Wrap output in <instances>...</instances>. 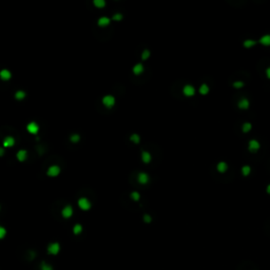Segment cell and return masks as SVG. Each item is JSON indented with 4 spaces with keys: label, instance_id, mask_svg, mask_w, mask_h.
Listing matches in <instances>:
<instances>
[{
    "label": "cell",
    "instance_id": "cell-25",
    "mask_svg": "<svg viewBox=\"0 0 270 270\" xmlns=\"http://www.w3.org/2000/svg\"><path fill=\"white\" fill-rule=\"evenodd\" d=\"M70 140H71L72 143H78L79 140H80V135H78V134H72L71 136H70Z\"/></svg>",
    "mask_w": 270,
    "mask_h": 270
},
{
    "label": "cell",
    "instance_id": "cell-16",
    "mask_svg": "<svg viewBox=\"0 0 270 270\" xmlns=\"http://www.w3.org/2000/svg\"><path fill=\"white\" fill-rule=\"evenodd\" d=\"M238 107L241 108V109H247L248 107H249V101H248V99H246V98H243V99H241V100L238 101Z\"/></svg>",
    "mask_w": 270,
    "mask_h": 270
},
{
    "label": "cell",
    "instance_id": "cell-20",
    "mask_svg": "<svg viewBox=\"0 0 270 270\" xmlns=\"http://www.w3.org/2000/svg\"><path fill=\"white\" fill-rule=\"evenodd\" d=\"M26 97V92L22 91V90H19L15 93V98L18 99V100H22L23 98Z\"/></svg>",
    "mask_w": 270,
    "mask_h": 270
},
{
    "label": "cell",
    "instance_id": "cell-24",
    "mask_svg": "<svg viewBox=\"0 0 270 270\" xmlns=\"http://www.w3.org/2000/svg\"><path fill=\"white\" fill-rule=\"evenodd\" d=\"M40 270H53V267L50 265V264L46 263V262H42L41 263V266H40Z\"/></svg>",
    "mask_w": 270,
    "mask_h": 270
},
{
    "label": "cell",
    "instance_id": "cell-6",
    "mask_svg": "<svg viewBox=\"0 0 270 270\" xmlns=\"http://www.w3.org/2000/svg\"><path fill=\"white\" fill-rule=\"evenodd\" d=\"M61 215L65 218H70L73 215V207L70 205H67L65 208L61 210Z\"/></svg>",
    "mask_w": 270,
    "mask_h": 270
},
{
    "label": "cell",
    "instance_id": "cell-15",
    "mask_svg": "<svg viewBox=\"0 0 270 270\" xmlns=\"http://www.w3.org/2000/svg\"><path fill=\"white\" fill-rule=\"evenodd\" d=\"M259 148H260V143H257V140H250V143H249V150L250 151L254 152V151L259 150Z\"/></svg>",
    "mask_w": 270,
    "mask_h": 270
},
{
    "label": "cell",
    "instance_id": "cell-3",
    "mask_svg": "<svg viewBox=\"0 0 270 270\" xmlns=\"http://www.w3.org/2000/svg\"><path fill=\"white\" fill-rule=\"evenodd\" d=\"M46 250H48V253L51 254V255H56V254H58L59 251H60V245H59L58 243H51V244L48 246Z\"/></svg>",
    "mask_w": 270,
    "mask_h": 270
},
{
    "label": "cell",
    "instance_id": "cell-12",
    "mask_svg": "<svg viewBox=\"0 0 270 270\" xmlns=\"http://www.w3.org/2000/svg\"><path fill=\"white\" fill-rule=\"evenodd\" d=\"M182 92H184V94H185L186 96H193V95H194V93H195V90H194V88H193L192 86L188 85V86H186L185 88H184Z\"/></svg>",
    "mask_w": 270,
    "mask_h": 270
},
{
    "label": "cell",
    "instance_id": "cell-22",
    "mask_svg": "<svg viewBox=\"0 0 270 270\" xmlns=\"http://www.w3.org/2000/svg\"><path fill=\"white\" fill-rule=\"evenodd\" d=\"M130 139H131V141H133L134 143H139V141H140V137H139V135L138 134H132L130 136Z\"/></svg>",
    "mask_w": 270,
    "mask_h": 270
},
{
    "label": "cell",
    "instance_id": "cell-13",
    "mask_svg": "<svg viewBox=\"0 0 270 270\" xmlns=\"http://www.w3.org/2000/svg\"><path fill=\"white\" fill-rule=\"evenodd\" d=\"M141 160H143V162L145 164H149L151 162V160H152L151 154L148 151H143L141 152Z\"/></svg>",
    "mask_w": 270,
    "mask_h": 270
},
{
    "label": "cell",
    "instance_id": "cell-8",
    "mask_svg": "<svg viewBox=\"0 0 270 270\" xmlns=\"http://www.w3.org/2000/svg\"><path fill=\"white\" fill-rule=\"evenodd\" d=\"M110 23H111V19L109 18V17H107V16H102V17H100V18L97 20V24L99 26H101V28H104V26H110Z\"/></svg>",
    "mask_w": 270,
    "mask_h": 270
},
{
    "label": "cell",
    "instance_id": "cell-14",
    "mask_svg": "<svg viewBox=\"0 0 270 270\" xmlns=\"http://www.w3.org/2000/svg\"><path fill=\"white\" fill-rule=\"evenodd\" d=\"M143 72V65L141 63H136L133 67V73L135 75H140Z\"/></svg>",
    "mask_w": 270,
    "mask_h": 270
},
{
    "label": "cell",
    "instance_id": "cell-11",
    "mask_svg": "<svg viewBox=\"0 0 270 270\" xmlns=\"http://www.w3.org/2000/svg\"><path fill=\"white\" fill-rule=\"evenodd\" d=\"M16 157L19 162H24V160L28 158V152H26V150H19L16 154Z\"/></svg>",
    "mask_w": 270,
    "mask_h": 270
},
{
    "label": "cell",
    "instance_id": "cell-27",
    "mask_svg": "<svg viewBox=\"0 0 270 270\" xmlns=\"http://www.w3.org/2000/svg\"><path fill=\"white\" fill-rule=\"evenodd\" d=\"M5 235H7V229L2 226H0V240L5 238Z\"/></svg>",
    "mask_w": 270,
    "mask_h": 270
},
{
    "label": "cell",
    "instance_id": "cell-37",
    "mask_svg": "<svg viewBox=\"0 0 270 270\" xmlns=\"http://www.w3.org/2000/svg\"><path fill=\"white\" fill-rule=\"evenodd\" d=\"M267 192H268V193L270 194V185L268 186V187H267Z\"/></svg>",
    "mask_w": 270,
    "mask_h": 270
},
{
    "label": "cell",
    "instance_id": "cell-7",
    "mask_svg": "<svg viewBox=\"0 0 270 270\" xmlns=\"http://www.w3.org/2000/svg\"><path fill=\"white\" fill-rule=\"evenodd\" d=\"M137 180H138V182L141 184V185H146L147 182H149V175L145 172L138 173V175H137Z\"/></svg>",
    "mask_w": 270,
    "mask_h": 270
},
{
    "label": "cell",
    "instance_id": "cell-23",
    "mask_svg": "<svg viewBox=\"0 0 270 270\" xmlns=\"http://www.w3.org/2000/svg\"><path fill=\"white\" fill-rule=\"evenodd\" d=\"M130 196H131V199H133V201H135V202H137V201H139V199H140V194H139V193H138V192H136V191L131 192Z\"/></svg>",
    "mask_w": 270,
    "mask_h": 270
},
{
    "label": "cell",
    "instance_id": "cell-10",
    "mask_svg": "<svg viewBox=\"0 0 270 270\" xmlns=\"http://www.w3.org/2000/svg\"><path fill=\"white\" fill-rule=\"evenodd\" d=\"M11 77H12V73H11L9 70L3 69V70H1V71H0V78L2 79V80L7 81V80L11 79Z\"/></svg>",
    "mask_w": 270,
    "mask_h": 270
},
{
    "label": "cell",
    "instance_id": "cell-33",
    "mask_svg": "<svg viewBox=\"0 0 270 270\" xmlns=\"http://www.w3.org/2000/svg\"><path fill=\"white\" fill-rule=\"evenodd\" d=\"M151 221H152V217H151L149 214L143 215V222H145V223H151Z\"/></svg>",
    "mask_w": 270,
    "mask_h": 270
},
{
    "label": "cell",
    "instance_id": "cell-2",
    "mask_svg": "<svg viewBox=\"0 0 270 270\" xmlns=\"http://www.w3.org/2000/svg\"><path fill=\"white\" fill-rule=\"evenodd\" d=\"M101 102L106 108H112L115 104V97L113 95H104L101 99Z\"/></svg>",
    "mask_w": 270,
    "mask_h": 270
},
{
    "label": "cell",
    "instance_id": "cell-26",
    "mask_svg": "<svg viewBox=\"0 0 270 270\" xmlns=\"http://www.w3.org/2000/svg\"><path fill=\"white\" fill-rule=\"evenodd\" d=\"M208 92H209V88H208V86L207 85H203L202 87L199 88V93H201V94L206 95Z\"/></svg>",
    "mask_w": 270,
    "mask_h": 270
},
{
    "label": "cell",
    "instance_id": "cell-30",
    "mask_svg": "<svg viewBox=\"0 0 270 270\" xmlns=\"http://www.w3.org/2000/svg\"><path fill=\"white\" fill-rule=\"evenodd\" d=\"M242 172H243V174L244 175H248L249 173H250V167L249 166H245L242 168Z\"/></svg>",
    "mask_w": 270,
    "mask_h": 270
},
{
    "label": "cell",
    "instance_id": "cell-34",
    "mask_svg": "<svg viewBox=\"0 0 270 270\" xmlns=\"http://www.w3.org/2000/svg\"><path fill=\"white\" fill-rule=\"evenodd\" d=\"M243 86H244V83H243L242 81H235L234 83H233V87H234V88H236V89L242 88Z\"/></svg>",
    "mask_w": 270,
    "mask_h": 270
},
{
    "label": "cell",
    "instance_id": "cell-35",
    "mask_svg": "<svg viewBox=\"0 0 270 270\" xmlns=\"http://www.w3.org/2000/svg\"><path fill=\"white\" fill-rule=\"evenodd\" d=\"M4 155V149L3 148H0V156H3Z\"/></svg>",
    "mask_w": 270,
    "mask_h": 270
},
{
    "label": "cell",
    "instance_id": "cell-31",
    "mask_svg": "<svg viewBox=\"0 0 270 270\" xmlns=\"http://www.w3.org/2000/svg\"><path fill=\"white\" fill-rule=\"evenodd\" d=\"M250 130H251V124L246 123V124L243 125V131H244V132H249Z\"/></svg>",
    "mask_w": 270,
    "mask_h": 270
},
{
    "label": "cell",
    "instance_id": "cell-5",
    "mask_svg": "<svg viewBox=\"0 0 270 270\" xmlns=\"http://www.w3.org/2000/svg\"><path fill=\"white\" fill-rule=\"evenodd\" d=\"M26 130H28L29 133L33 134V135H36V134L39 132V126H38V124L35 123V121H31V123H29L28 126H26Z\"/></svg>",
    "mask_w": 270,
    "mask_h": 270
},
{
    "label": "cell",
    "instance_id": "cell-1",
    "mask_svg": "<svg viewBox=\"0 0 270 270\" xmlns=\"http://www.w3.org/2000/svg\"><path fill=\"white\" fill-rule=\"evenodd\" d=\"M77 204H78V207L81 210H83V211H88V210H90L91 209V202L89 201L87 197H80V199H78V202H77Z\"/></svg>",
    "mask_w": 270,
    "mask_h": 270
},
{
    "label": "cell",
    "instance_id": "cell-17",
    "mask_svg": "<svg viewBox=\"0 0 270 270\" xmlns=\"http://www.w3.org/2000/svg\"><path fill=\"white\" fill-rule=\"evenodd\" d=\"M93 3H94V5L97 7V9H102V7H104L106 4H107L104 0H94Z\"/></svg>",
    "mask_w": 270,
    "mask_h": 270
},
{
    "label": "cell",
    "instance_id": "cell-18",
    "mask_svg": "<svg viewBox=\"0 0 270 270\" xmlns=\"http://www.w3.org/2000/svg\"><path fill=\"white\" fill-rule=\"evenodd\" d=\"M260 42L264 46H270V35H265L261 38Z\"/></svg>",
    "mask_w": 270,
    "mask_h": 270
},
{
    "label": "cell",
    "instance_id": "cell-19",
    "mask_svg": "<svg viewBox=\"0 0 270 270\" xmlns=\"http://www.w3.org/2000/svg\"><path fill=\"white\" fill-rule=\"evenodd\" d=\"M82 232V226L80 224H76L73 227V233H74L75 235H78L80 234Z\"/></svg>",
    "mask_w": 270,
    "mask_h": 270
},
{
    "label": "cell",
    "instance_id": "cell-21",
    "mask_svg": "<svg viewBox=\"0 0 270 270\" xmlns=\"http://www.w3.org/2000/svg\"><path fill=\"white\" fill-rule=\"evenodd\" d=\"M227 168H228V166H227V164L226 163H220L217 165L218 172H225V171L227 170Z\"/></svg>",
    "mask_w": 270,
    "mask_h": 270
},
{
    "label": "cell",
    "instance_id": "cell-32",
    "mask_svg": "<svg viewBox=\"0 0 270 270\" xmlns=\"http://www.w3.org/2000/svg\"><path fill=\"white\" fill-rule=\"evenodd\" d=\"M254 44H255V42H254L253 40H246L244 42V46H246V48H250V46H253Z\"/></svg>",
    "mask_w": 270,
    "mask_h": 270
},
{
    "label": "cell",
    "instance_id": "cell-9",
    "mask_svg": "<svg viewBox=\"0 0 270 270\" xmlns=\"http://www.w3.org/2000/svg\"><path fill=\"white\" fill-rule=\"evenodd\" d=\"M15 145V138L13 136H7L3 139V147L4 148H11Z\"/></svg>",
    "mask_w": 270,
    "mask_h": 270
},
{
    "label": "cell",
    "instance_id": "cell-36",
    "mask_svg": "<svg viewBox=\"0 0 270 270\" xmlns=\"http://www.w3.org/2000/svg\"><path fill=\"white\" fill-rule=\"evenodd\" d=\"M267 77H268V78H270V68L267 69Z\"/></svg>",
    "mask_w": 270,
    "mask_h": 270
},
{
    "label": "cell",
    "instance_id": "cell-4",
    "mask_svg": "<svg viewBox=\"0 0 270 270\" xmlns=\"http://www.w3.org/2000/svg\"><path fill=\"white\" fill-rule=\"evenodd\" d=\"M59 173H60V167L57 166V165L50 166L48 171H46V174H48L50 177H56V176L59 175Z\"/></svg>",
    "mask_w": 270,
    "mask_h": 270
},
{
    "label": "cell",
    "instance_id": "cell-29",
    "mask_svg": "<svg viewBox=\"0 0 270 270\" xmlns=\"http://www.w3.org/2000/svg\"><path fill=\"white\" fill-rule=\"evenodd\" d=\"M150 56V51L149 50H145L143 52V54H141V58L143 59V60H147V59L149 58Z\"/></svg>",
    "mask_w": 270,
    "mask_h": 270
},
{
    "label": "cell",
    "instance_id": "cell-28",
    "mask_svg": "<svg viewBox=\"0 0 270 270\" xmlns=\"http://www.w3.org/2000/svg\"><path fill=\"white\" fill-rule=\"evenodd\" d=\"M112 19L115 20V21H119V20L123 19V14H121V13L114 14L113 16H112Z\"/></svg>",
    "mask_w": 270,
    "mask_h": 270
}]
</instances>
